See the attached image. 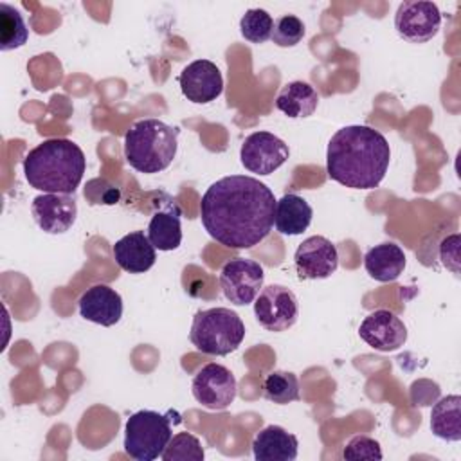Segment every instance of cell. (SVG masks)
<instances>
[{
  "label": "cell",
  "mask_w": 461,
  "mask_h": 461,
  "mask_svg": "<svg viewBox=\"0 0 461 461\" xmlns=\"http://www.w3.org/2000/svg\"><path fill=\"white\" fill-rule=\"evenodd\" d=\"M276 198L254 176L230 175L207 187L200 202V220L207 234L229 249H252L274 227Z\"/></svg>",
  "instance_id": "cell-1"
},
{
  "label": "cell",
  "mask_w": 461,
  "mask_h": 461,
  "mask_svg": "<svg viewBox=\"0 0 461 461\" xmlns=\"http://www.w3.org/2000/svg\"><path fill=\"white\" fill-rule=\"evenodd\" d=\"M290 157L288 144L270 131L250 133L240 149L243 167L256 175H270L279 169Z\"/></svg>",
  "instance_id": "cell-10"
},
{
  "label": "cell",
  "mask_w": 461,
  "mask_h": 461,
  "mask_svg": "<svg viewBox=\"0 0 461 461\" xmlns=\"http://www.w3.org/2000/svg\"><path fill=\"white\" fill-rule=\"evenodd\" d=\"M441 27V13L434 2H402L394 14V29L409 43L432 40Z\"/></svg>",
  "instance_id": "cell-11"
},
{
  "label": "cell",
  "mask_w": 461,
  "mask_h": 461,
  "mask_svg": "<svg viewBox=\"0 0 461 461\" xmlns=\"http://www.w3.org/2000/svg\"><path fill=\"white\" fill-rule=\"evenodd\" d=\"M430 430L445 441L461 439V396L448 394L438 400L430 412Z\"/></svg>",
  "instance_id": "cell-23"
},
{
  "label": "cell",
  "mask_w": 461,
  "mask_h": 461,
  "mask_svg": "<svg viewBox=\"0 0 461 461\" xmlns=\"http://www.w3.org/2000/svg\"><path fill=\"white\" fill-rule=\"evenodd\" d=\"M274 27L272 16L265 9H247L240 20V32L250 43H265L270 40Z\"/></svg>",
  "instance_id": "cell-26"
},
{
  "label": "cell",
  "mask_w": 461,
  "mask_h": 461,
  "mask_svg": "<svg viewBox=\"0 0 461 461\" xmlns=\"http://www.w3.org/2000/svg\"><path fill=\"white\" fill-rule=\"evenodd\" d=\"M358 335L373 349L389 353L400 349L405 344L407 328L396 313L380 308L364 317L358 328Z\"/></svg>",
  "instance_id": "cell-13"
},
{
  "label": "cell",
  "mask_w": 461,
  "mask_h": 461,
  "mask_svg": "<svg viewBox=\"0 0 461 461\" xmlns=\"http://www.w3.org/2000/svg\"><path fill=\"white\" fill-rule=\"evenodd\" d=\"M178 148V130L158 119H142L124 135V158L139 173L153 175L169 167Z\"/></svg>",
  "instance_id": "cell-4"
},
{
  "label": "cell",
  "mask_w": 461,
  "mask_h": 461,
  "mask_svg": "<svg viewBox=\"0 0 461 461\" xmlns=\"http://www.w3.org/2000/svg\"><path fill=\"white\" fill-rule=\"evenodd\" d=\"M236 378L229 367L211 362L205 364L193 378L191 391L194 400L209 411H223L236 398Z\"/></svg>",
  "instance_id": "cell-9"
},
{
  "label": "cell",
  "mask_w": 461,
  "mask_h": 461,
  "mask_svg": "<svg viewBox=\"0 0 461 461\" xmlns=\"http://www.w3.org/2000/svg\"><path fill=\"white\" fill-rule=\"evenodd\" d=\"M263 396L274 403L286 405L299 400V380L290 371H272L263 380Z\"/></svg>",
  "instance_id": "cell-25"
},
{
  "label": "cell",
  "mask_w": 461,
  "mask_h": 461,
  "mask_svg": "<svg viewBox=\"0 0 461 461\" xmlns=\"http://www.w3.org/2000/svg\"><path fill=\"white\" fill-rule=\"evenodd\" d=\"M160 457L164 461H202L203 447L194 434L178 432L169 439Z\"/></svg>",
  "instance_id": "cell-27"
},
{
  "label": "cell",
  "mask_w": 461,
  "mask_h": 461,
  "mask_svg": "<svg viewBox=\"0 0 461 461\" xmlns=\"http://www.w3.org/2000/svg\"><path fill=\"white\" fill-rule=\"evenodd\" d=\"M342 457L351 461H362V459L375 461V459H382V448H380V443L369 436H353L344 447Z\"/></svg>",
  "instance_id": "cell-29"
},
{
  "label": "cell",
  "mask_w": 461,
  "mask_h": 461,
  "mask_svg": "<svg viewBox=\"0 0 461 461\" xmlns=\"http://www.w3.org/2000/svg\"><path fill=\"white\" fill-rule=\"evenodd\" d=\"M86 158L68 139H47L23 158V175L31 187L43 193L74 194L83 180Z\"/></svg>",
  "instance_id": "cell-3"
},
{
  "label": "cell",
  "mask_w": 461,
  "mask_h": 461,
  "mask_svg": "<svg viewBox=\"0 0 461 461\" xmlns=\"http://www.w3.org/2000/svg\"><path fill=\"white\" fill-rule=\"evenodd\" d=\"M405 263L407 259L403 250L393 241L378 243L371 247L364 256L366 272L375 281H380V283L396 281L403 274Z\"/></svg>",
  "instance_id": "cell-20"
},
{
  "label": "cell",
  "mask_w": 461,
  "mask_h": 461,
  "mask_svg": "<svg viewBox=\"0 0 461 461\" xmlns=\"http://www.w3.org/2000/svg\"><path fill=\"white\" fill-rule=\"evenodd\" d=\"M189 339L193 346L212 357H225L240 348L245 339V324L230 308L200 310L193 317Z\"/></svg>",
  "instance_id": "cell-5"
},
{
  "label": "cell",
  "mask_w": 461,
  "mask_h": 461,
  "mask_svg": "<svg viewBox=\"0 0 461 461\" xmlns=\"http://www.w3.org/2000/svg\"><path fill=\"white\" fill-rule=\"evenodd\" d=\"M265 270L263 267L247 258H234L221 267L220 286L227 301L236 306H245L256 301L263 288Z\"/></svg>",
  "instance_id": "cell-8"
},
{
  "label": "cell",
  "mask_w": 461,
  "mask_h": 461,
  "mask_svg": "<svg viewBox=\"0 0 461 461\" xmlns=\"http://www.w3.org/2000/svg\"><path fill=\"white\" fill-rule=\"evenodd\" d=\"M115 263L130 274L148 272L157 259L155 247L144 230H133L117 240L112 247Z\"/></svg>",
  "instance_id": "cell-17"
},
{
  "label": "cell",
  "mask_w": 461,
  "mask_h": 461,
  "mask_svg": "<svg viewBox=\"0 0 461 461\" xmlns=\"http://www.w3.org/2000/svg\"><path fill=\"white\" fill-rule=\"evenodd\" d=\"M173 438L171 421L157 411L133 412L124 427V452L137 461H153L162 456Z\"/></svg>",
  "instance_id": "cell-6"
},
{
  "label": "cell",
  "mask_w": 461,
  "mask_h": 461,
  "mask_svg": "<svg viewBox=\"0 0 461 461\" xmlns=\"http://www.w3.org/2000/svg\"><path fill=\"white\" fill-rule=\"evenodd\" d=\"M180 216H182V211L178 203L166 194V202L160 203L158 209H155L148 223V238L155 249L167 252L180 247L182 243Z\"/></svg>",
  "instance_id": "cell-18"
},
{
  "label": "cell",
  "mask_w": 461,
  "mask_h": 461,
  "mask_svg": "<svg viewBox=\"0 0 461 461\" xmlns=\"http://www.w3.org/2000/svg\"><path fill=\"white\" fill-rule=\"evenodd\" d=\"M31 212L43 232L63 234L76 221L77 203L74 194L43 193L32 200Z\"/></svg>",
  "instance_id": "cell-14"
},
{
  "label": "cell",
  "mask_w": 461,
  "mask_h": 461,
  "mask_svg": "<svg viewBox=\"0 0 461 461\" xmlns=\"http://www.w3.org/2000/svg\"><path fill=\"white\" fill-rule=\"evenodd\" d=\"M297 448V436L279 425L265 427L252 439V452L258 461H294Z\"/></svg>",
  "instance_id": "cell-19"
},
{
  "label": "cell",
  "mask_w": 461,
  "mask_h": 461,
  "mask_svg": "<svg viewBox=\"0 0 461 461\" xmlns=\"http://www.w3.org/2000/svg\"><path fill=\"white\" fill-rule=\"evenodd\" d=\"M178 85L184 97L196 104H207L223 92L221 72L209 59H196L184 67L178 76Z\"/></svg>",
  "instance_id": "cell-15"
},
{
  "label": "cell",
  "mask_w": 461,
  "mask_h": 461,
  "mask_svg": "<svg viewBox=\"0 0 461 461\" xmlns=\"http://www.w3.org/2000/svg\"><path fill=\"white\" fill-rule=\"evenodd\" d=\"M319 104V94L306 81L286 83L276 97V108L290 119L310 117Z\"/></svg>",
  "instance_id": "cell-22"
},
{
  "label": "cell",
  "mask_w": 461,
  "mask_h": 461,
  "mask_svg": "<svg viewBox=\"0 0 461 461\" xmlns=\"http://www.w3.org/2000/svg\"><path fill=\"white\" fill-rule=\"evenodd\" d=\"M254 313L265 330L279 333L295 324L299 317V301L288 286L268 285L258 294Z\"/></svg>",
  "instance_id": "cell-7"
},
{
  "label": "cell",
  "mask_w": 461,
  "mask_h": 461,
  "mask_svg": "<svg viewBox=\"0 0 461 461\" xmlns=\"http://www.w3.org/2000/svg\"><path fill=\"white\" fill-rule=\"evenodd\" d=\"M29 29L18 9L9 4H0V50H14L25 45Z\"/></svg>",
  "instance_id": "cell-24"
},
{
  "label": "cell",
  "mask_w": 461,
  "mask_h": 461,
  "mask_svg": "<svg viewBox=\"0 0 461 461\" xmlns=\"http://www.w3.org/2000/svg\"><path fill=\"white\" fill-rule=\"evenodd\" d=\"M306 34V27L303 20L295 14H283L274 22L270 40L283 49L295 47Z\"/></svg>",
  "instance_id": "cell-28"
},
{
  "label": "cell",
  "mask_w": 461,
  "mask_h": 461,
  "mask_svg": "<svg viewBox=\"0 0 461 461\" xmlns=\"http://www.w3.org/2000/svg\"><path fill=\"white\" fill-rule=\"evenodd\" d=\"M391 160L387 139L375 128L351 124L337 130L328 142V176L351 189H375Z\"/></svg>",
  "instance_id": "cell-2"
},
{
  "label": "cell",
  "mask_w": 461,
  "mask_h": 461,
  "mask_svg": "<svg viewBox=\"0 0 461 461\" xmlns=\"http://www.w3.org/2000/svg\"><path fill=\"white\" fill-rule=\"evenodd\" d=\"M312 205L295 193H286L276 202L274 225L279 234L297 236L303 234L312 223Z\"/></svg>",
  "instance_id": "cell-21"
},
{
  "label": "cell",
  "mask_w": 461,
  "mask_h": 461,
  "mask_svg": "<svg viewBox=\"0 0 461 461\" xmlns=\"http://www.w3.org/2000/svg\"><path fill=\"white\" fill-rule=\"evenodd\" d=\"M77 310L85 321L108 328L122 317V297L108 285H94L79 297Z\"/></svg>",
  "instance_id": "cell-16"
},
{
  "label": "cell",
  "mask_w": 461,
  "mask_h": 461,
  "mask_svg": "<svg viewBox=\"0 0 461 461\" xmlns=\"http://www.w3.org/2000/svg\"><path fill=\"white\" fill-rule=\"evenodd\" d=\"M294 263L301 279H326L339 267V252L328 238L310 236L295 249Z\"/></svg>",
  "instance_id": "cell-12"
}]
</instances>
